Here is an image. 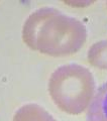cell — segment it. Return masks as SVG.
Listing matches in <instances>:
<instances>
[{
  "label": "cell",
  "instance_id": "obj_5",
  "mask_svg": "<svg viewBox=\"0 0 107 121\" xmlns=\"http://www.w3.org/2000/svg\"><path fill=\"white\" fill-rule=\"evenodd\" d=\"M88 62L97 69L107 70V39L91 45L88 52Z\"/></svg>",
  "mask_w": 107,
  "mask_h": 121
},
{
  "label": "cell",
  "instance_id": "obj_3",
  "mask_svg": "<svg viewBox=\"0 0 107 121\" xmlns=\"http://www.w3.org/2000/svg\"><path fill=\"white\" fill-rule=\"evenodd\" d=\"M87 121H107V81L95 93L88 109Z\"/></svg>",
  "mask_w": 107,
  "mask_h": 121
},
{
  "label": "cell",
  "instance_id": "obj_1",
  "mask_svg": "<svg viewBox=\"0 0 107 121\" xmlns=\"http://www.w3.org/2000/svg\"><path fill=\"white\" fill-rule=\"evenodd\" d=\"M87 37L83 22L53 7L32 12L22 28V40L29 48L57 58L78 52Z\"/></svg>",
  "mask_w": 107,
  "mask_h": 121
},
{
  "label": "cell",
  "instance_id": "obj_4",
  "mask_svg": "<svg viewBox=\"0 0 107 121\" xmlns=\"http://www.w3.org/2000/svg\"><path fill=\"white\" fill-rule=\"evenodd\" d=\"M12 121H57L37 104H26L15 112Z\"/></svg>",
  "mask_w": 107,
  "mask_h": 121
},
{
  "label": "cell",
  "instance_id": "obj_2",
  "mask_svg": "<svg viewBox=\"0 0 107 121\" xmlns=\"http://www.w3.org/2000/svg\"><path fill=\"white\" fill-rule=\"evenodd\" d=\"M49 93L60 110L70 115H79L89 108L96 93V83L87 68L69 64L52 74Z\"/></svg>",
  "mask_w": 107,
  "mask_h": 121
},
{
  "label": "cell",
  "instance_id": "obj_6",
  "mask_svg": "<svg viewBox=\"0 0 107 121\" xmlns=\"http://www.w3.org/2000/svg\"><path fill=\"white\" fill-rule=\"evenodd\" d=\"M106 4H107V3H106Z\"/></svg>",
  "mask_w": 107,
  "mask_h": 121
}]
</instances>
